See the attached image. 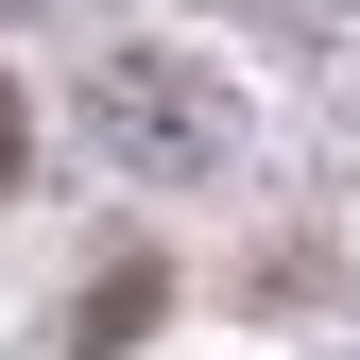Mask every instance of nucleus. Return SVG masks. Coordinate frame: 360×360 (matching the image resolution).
I'll list each match as a JSON object with an SVG mask.
<instances>
[{"label":"nucleus","mask_w":360,"mask_h":360,"mask_svg":"<svg viewBox=\"0 0 360 360\" xmlns=\"http://www.w3.org/2000/svg\"><path fill=\"white\" fill-rule=\"evenodd\" d=\"M0 172H18V103H0Z\"/></svg>","instance_id":"nucleus-1"}]
</instances>
